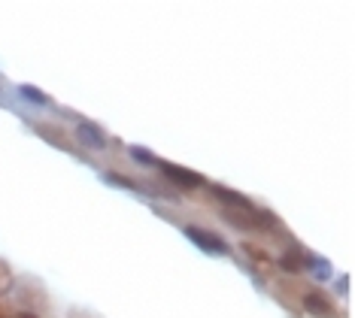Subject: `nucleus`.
Listing matches in <instances>:
<instances>
[{
	"mask_svg": "<svg viewBox=\"0 0 355 318\" xmlns=\"http://www.w3.org/2000/svg\"><path fill=\"white\" fill-rule=\"evenodd\" d=\"M301 303H304V309H306V312H310L313 318H340V312H337V306H334V300H331L322 288L304 291Z\"/></svg>",
	"mask_w": 355,
	"mask_h": 318,
	"instance_id": "1",
	"label": "nucleus"
},
{
	"mask_svg": "<svg viewBox=\"0 0 355 318\" xmlns=\"http://www.w3.org/2000/svg\"><path fill=\"white\" fill-rule=\"evenodd\" d=\"M243 251H246V255L255 260L258 267H264V270H268V267H270V258H268V251H264V249H258V246H252V242H246Z\"/></svg>",
	"mask_w": 355,
	"mask_h": 318,
	"instance_id": "6",
	"label": "nucleus"
},
{
	"mask_svg": "<svg viewBox=\"0 0 355 318\" xmlns=\"http://www.w3.org/2000/svg\"><path fill=\"white\" fill-rule=\"evenodd\" d=\"M21 318H34V315H31V312H25V315H21Z\"/></svg>",
	"mask_w": 355,
	"mask_h": 318,
	"instance_id": "9",
	"label": "nucleus"
},
{
	"mask_svg": "<svg viewBox=\"0 0 355 318\" xmlns=\"http://www.w3.org/2000/svg\"><path fill=\"white\" fill-rule=\"evenodd\" d=\"M306 264H310V260H306V255H301V251H286V255L279 258V267L286 273H301Z\"/></svg>",
	"mask_w": 355,
	"mask_h": 318,
	"instance_id": "4",
	"label": "nucleus"
},
{
	"mask_svg": "<svg viewBox=\"0 0 355 318\" xmlns=\"http://www.w3.org/2000/svg\"><path fill=\"white\" fill-rule=\"evenodd\" d=\"M158 167H161V173H164L167 179H173V182L185 185V188H198V185H204V176H200V173H191V170H185V167L164 164V161H158Z\"/></svg>",
	"mask_w": 355,
	"mask_h": 318,
	"instance_id": "3",
	"label": "nucleus"
},
{
	"mask_svg": "<svg viewBox=\"0 0 355 318\" xmlns=\"http://www.w3.org/2000/svg\"><path fill=\"white\" fill-rule=\"evenodd\" d=\"M79 140H85V145H94V149H103L107 145V140H103V134L94 125H79Z\"/></svg>",
	"mask_w": 355,
	"mask_h": 318,
	"instance_id": "5",
	"label": "nucleus"
},
{
	"mask_svg": "<svg viewBox=\"0 0 355 318\" xmlns=\"http://www.w3.org/2000/svg\"><path fill=\"white\" fill-rule=\"evenodd\" d=\"M185 236H189L198 249H204L207 255H225V251H228V242H225L219 233L204 231V227H185Z\"/></svg>",
	"mask_w": 355,
	"mask_h": 318,
	"instance_id": "2",
	"label": "nucleus"
},
{
	"mask_svg": "<svg viewBox=\"0 0 355 318\" xmlns=\"http://www.w3.org/2000/svg\"><path fill=\"white\" fill-rule=\"evenodd\" d=\"M21 94L28 97V100H34V103H49V94H43V91H37L34 85H21Z\"/></svg>",
	"mask_w": 355,
	"mask_h": 318,
	"instance_id": "8",
	"label": "nucleus"
},
{
	"mask_svg": "<svg viewBox=\"0 0 355 318\" xmlns=\"http://www.w3.org/2000/svg\"><path fill=\"white\" fill-rule=\"evenodd\" d=\"M10 288H12V270L6 260H0V294H6Z\"/></svg>",
	"mask_w": 355,
	"mask_h": 318,
	"instance_id": "7",
	"label": "nucleus"
}]
</instances>
